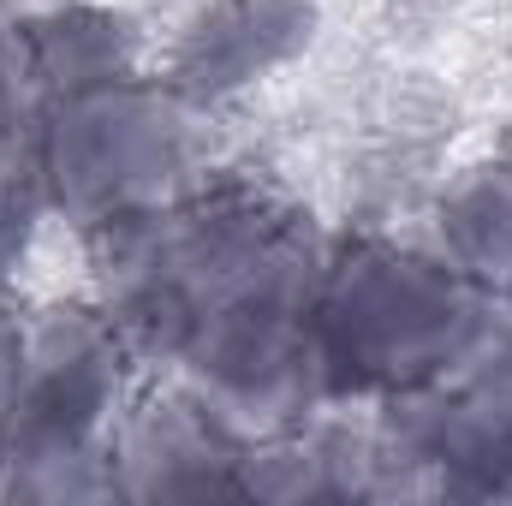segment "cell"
<instances>
[{"label": "cell", "instance_id": "6da1fadb", "mask_svg": "<svg viewBox=\"0 0 512 506\" xmlns=\"http://www.w3.org/2000/svg\"><path fill=\"white\" fill-rule=\"evenodd\" d=\"M489 310L495 298L471 286L429 239L393 227L328 233L310 298L322 399L382 405L435 381L465 358Z\"/></svg>", "mask_w": 512, "mask_h": 506}, {"label": "cell", "instance_id": "7a4b0ae2", "mask_svg": "<svg viewBox=\"0 0 512 506\" xmlns=\"http://www.w3.org/2000/svg\"><path fill=\"white\" fill-rule=\"evenodd\" d=\"M30 149L54 227L72 239L167 209L209 167V114H197L161 72L54 96L30 120Z\"/></svg>", "mask_w": 512, "mask_h": 506}, {"label": "cell", "instance_id": "3957f363", "mask_svg": "<svg viewBox=\"0 0 512 506\" xmlns=\"http://www.w3.org/2000/svg\"><path fill=\"white\" fill-rule=\"evenodd\" d=\"M328 251L322 227H304L292 245L221 286L167 376H179L239 441H268L304 423L322 405V364L310 334L316 268Z\"/></svg>", "mask_w": 512, "mask_h": 506}, {"label": "cell", "instance_id": "277c9868", "mask_svg": "<svg viewBox=\"0 0 512 506\" xmlns=\"http://www.w3.org/2000/svg\"><path fill=\"white\" fill-rule=\"evenodd\" d=\"M137 387H143V370L90 292L30 304L24 358H18L6 429H0V471L108 453L114 423L126 417Z\"/></svg>", "mask_w": 512, "mask_h": 506}, {"label": "cell", "instance_id": "5b68a950", "mask_svg": "<svg viewBox=\"0 0 512 506\" xmlns=\"http://www.w3.org/2000/svg\"><path fill=\"white\" fill-rule=\"evenodd\" d=\"M417 495L512 501V298L435 381L376 405Z\"/></svg>", "mask_w": 512, "mask_h": 506}, {"label": "cell", "instance_id": "8992f818", "mask_svg": "<svg viewBox=\"0 0 512 506\" xmlns=\"http://www.w3.org/2000/svg\"><path fill=\"white\" fill-rule=\"evenodd\" d=\"M328 24V0H191L161 36L155 72L215 120L292 78L322 48Z\"/></svg>", "mask_w": 512, "mask_h": 506}, {"label": "cell", "instance_id": "52a82bcc", "mask_svg": "<svg viewBox=\"0 0 512 506\" xmlns=\"http://www.w3.org/2000/svg\"><path fill=\"white\" fill-rule=\"evenodd\" d=\"M245 447L179 376H143L126 417L114 423L108 459L120 501H209L239 495Z\"/></svg>", "mask_w": 512, "mask_h": 506}, {"label": "cell", "instance_id": "ba28073f", "mask_svg": "<svg viewBox=\"0 0 512 506\" xmlns=\"http://www.w3.org/2000/svg\"><path fill=\"white\" fill-rule=\"evenodd\" d=\"M18 42L24 66L42 102L84 96L102 84H120L137 72H155V30L126 0H36L18 6Z\"/></svg>", "mask_w": 512, "mask_h": 506}, {"label": "cell", "instance_id": "9c48e42d", "mask_svg": "<svg viewBox=\"0 0 512 506\" xmlns=\"http://www.w3.org/2000/svg\"><path fill=\"white\" fill-rule=\"evenodd\" d=\"M423 239L489 298H512V149L471 155L435 185Z\"/></svg>", "mask_w": 512, "mask_h": 506}, {"label": "cell", "instance_id": "30bf717a", "mask_svg": "<svg viewBox=\"0 0 512 506\" xmlns=\"http://www.w3.org/2000/svg\"><path fill=\"white\" fill-rule=\"evenodd\" d=\"M48 227H54V209L42 191L30 126L0 131V298H24V268L36 262Z\"/></svg>", "mask_w": 512, "mask_h": 506}, {"label": "cell", "instance_id": "8fae6325", "mask_svg": "<svg viewBox=\"0 0 512 506\" xmlns=\"http://www.w3.org/2000/svg\"><path fill=\"white\" fill-rule=\"evenodd\" d=\"M0 501L30 506H96L120 501V477L108 453H78V459H42L24 471H0Z\"/></svg>", "mask_w": 512, "mask_h": 506}, {"label": "cell", "instance_id": "7c38bea8", "mask_svg": "<svg viewBox=\"0 0 512 506\" xmlns=\"http://www.w3.org/2000/svg\"><path fill=\"white\" fill-rule=\"evenodd\" d=\"M42 96L30 84V66H24V42H18V12L0 6V131H24L36 120Z\"/></svg>", "mask_w": 512, "mask_h": 506}, {"label": "cell", "instance_id": "4fadbf2b", "mask_svg": "<svg viewBox=\"0 0 512 506\" xmlns=\"http://www.w3.org/2000/svg\"><path fill=\"white\" fill-rule=\"evenodd\" d=\"M24 298H0V429H6V405H12V381H18V358H24Z\"/></svg>", "mask_w": 512, "mask_h": 506}]
</instances>
